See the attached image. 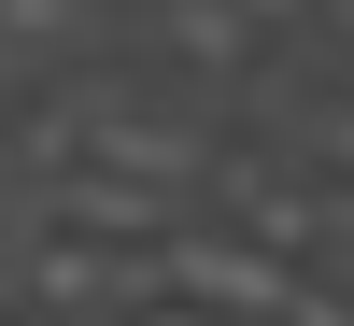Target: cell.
<instances>
[{"label": "cell", "mask_w": 354, "mask_h": 326, "mask_svg": "<svg viewBox=\"0 0 354 326\" xmlns=\"http://www.w3.org/2000/svg\"><path fill=\"white\" fill-rule=\"evenodd\" d=\"M298 298V270H270L255 242H227V227H170L156 242V312H213V326H283Z\"/></svg>", "instance_id": "cell-1"}, {"label": "cell", "mask_w": 354, "mask_h": 326, "mask_svg": "<svg viewBox=\"0 0 354 326\" xmlns=\"http://www.w3.org/2000/svg\"><path fill=\"white\" fill-rule=\"evenodd\" d=\"M142 326H213V312H142Z\"/></svg>", "instance_id": "cell-2"}]
</instances>
